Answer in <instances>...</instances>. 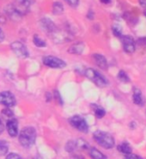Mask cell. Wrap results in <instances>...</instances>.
I'll use <instances>...</instances> for the list:
<instances>
[{
	"instance_id": "30bf717a",
	"label": "cell",
	"mask_w": 146,
	"mask_h": 159,
	"mask_svg": "<svg viewBox=\"0 0 146 159\" xmlns=\"http://www.w3.org/2000/svg\"><path fill=\"white\" fill-rule=\"evenodd\" d=\"M8 134L11 137H16L18 134V121L16 118H11L7 121L6 123Z\"/></svg>"
},
{
	"instance_id": "484cf974",
	"label": "cell",
	"mask_w": 146,
	"mask_h": 159,
	"mask_svg": "<svg viewBox=\"0 0 146 159\" xmlns=\"http://www.w3.org/2000/svg\"><path fill=\"white\" fill-rule=\"evenodd\" d=\"M66 2L72 7H77L79 4V0H66Z\"/></svg>"
},
{
	"instance_id": "6da1fadb",
	"label": "cell",
	"mask_w": 146,
	"mask_h": 159,
	"mask_svg": "<svg viewBox=\"0 0 146 159\" xmlns=\"http://www.w3.org/2000/svg\"><path fill=\"white\" fill-rule=\"evenodd\" d=\"M36 139V131L32 127L24 128L19 134V142L22 146L29 148L35 144Z\"/></svg>"
},
{
	"instance_id": "d6986e66",
	"label": "cell",
	"mask_w": 146,
	"mask_h": 159,
	"mask_svg": "<svg viewBox=\"0 0 146 159\" xmlns=\"http://www.w3.org/2000/svg\"><path fill=\"white\" fill-rule=\"evenodd\" d=\"M33 41H34V44H35L36 46H38V47H45L46 44V42L39 37L38 35H35L34 36V39H33Z\"/></svg>"
},
{
	"instance_id": "277c9868",
	"label": "cell",
	"mask_w": 146,
	"mask_h": 159,
	"mask_svg": "<svg viewBox=\"0 0 146 159\" xmlns=\"http://www.w3.org/2000/svg\"><path fill=\"white\" fill-rule=\"evenodd\" d=\"M70 123L73 128L83 133H87L89 131V126L86 120L80 116H74L70 119Z\"/></svg>"
},
{
	"instance_id": "4fadbf2b",
	"label": "cell",
	"mask_w": 146,
	"mask_h": 159,
	"mask_svg": "<svg viewBox=\"0 0 146 159\" xmlns=\"http://www.w3.org/2000/svg\"><path fill=\"white\" fill-rule=\"evenodd\" d=\"M41 26L43 29L48 33H53L56 29L55 25L53 24V22L49 19H42Z\"/></svg>"
},
{
	"instance_id": "7402d4cb",
	"label": "cell",
	"mask_w": 146,
	"mask_h": 159,
	"mask_svg": "<svg viewBox=\"0 0 146 159\" xmlns=\"http://www.w3.org/2000/svg\"><path fill=\"white\" fill-rule=\"evenodd\" d=\"M95 116L97 118H102L106 114V111L101 107L96 106L95 109Z\"/></svg>"
},
{
	"instance_id": "e0dca14e",
	"label": "cell",
	"mask_w": 146,
	"mask_h": 159,
	"mask_svg": "<svg viewBox=\"0 0 146 159\" xmlns=\"http://www.w3.org/2000/svg\"><path fill=\"white\" fill-rule=\"evenodd\" d=\"M52 11L55 15H60L64 12V6L61 3L59 2H55L52 6Z\"/></svg>"
},
{
	"instance_id": "ac0fdd59",
	"label": "cell",
	"mask_w": 146,
	"mask_h": 159,
	"mask_svg": "<svg viewBox=\"0 0 146 159\" xmlns=\"http://www.w3.org/2000/svg\"><path fill=\"white\" fill-rule=\"evenodd\" d=\"M9 151V145L5 141L0 140V156L6 155Z\"/></svg>"
},
{
	"instance_id": "52a82bcc",
	"label": "cell",
	"mask_w": 146,
	"mask_h": 159,
	"mask_svg": "<svg viewBox=\"0 0 146 159\" xmlns=\"http://www.w3.org/2000/svg\"><path fill=\"white\" fill-rule=\"evenodd\" d=\"M0 104L8 108L12 107L17 104L16 98L9 91L2 92V93H0Z\"/></svg>"
},
{
	"instance_id": "cb8c5ba5",
	"label": "cell",
	"mask_w": 146,
	"mask_h": 159,
	"mask_svg": "<svg viewBox=\"0 0 146 159\" xmlns=\"http://www.w3.org/2000/svg\"><path fill=\"white\" fill-rule=\"evenodd\" d=\"M113 33H114V34L115 36H117V37H121V29L117 27V26H114V28H113Z\"/></svg>"
},
{
	"instance_id": "7c38bea8",
	"label": "cell",
	"mask_w": 146,
	"mask_h": 159,
	"mask_svg": "<svg viewBox=\"0 0 146 159\" xmlns=\"http://www.w3.org/2000/svg\"><path fill=\"white\" fill-rule=\"evenodd\" d=\"M132 98H133V102H134V104H137V105H139V106H142V105H144V103H145V100H144V97H143L141 92H140L139 89H136V90H134Z\"/></svg>"
},
{
	"instance_id": "5bb4252c",
	"label": "cell",
	"mask_w": 146,
	"mask_h": 159,
	"mask_svg": "<svg viewBox=\"0 0 146 159\" xmlns=\"http://www.w3.org/2000/svg\"><path fill=\"white\" fill-rule=\"evenodd\" d=\"M84 44L83 43H77V44H74L70 47L69 52L72 53V54H81L82 52H84Z\"/></svg>"
},
{
	"instance_id": "603a6c76",
	"label": "cell",
	"mask_w": 146,
	"mask_h": 159,
	"mask_svg": "<svg viewBox=\"0 0 146 159\" xmlns=\"http://www.w3.org/2000/svg\"><path fill=\"white\" fill-rule=\"evenodd\" d=\"M5 159H23V158H22L20 155H18L17 153L11 152V153H9V154H8Z\"/></svg>"
},
{
	"instance_id": "2e32d148",
	"label": "cell",
	"mask_w": 146,
	"mask_h": 159,
	"mask_svg": "<svg viewBox=\"0 0 146 159\" xmlns=\"http://www.w3.org/2000/svg\"><path fill=\"white\" fill-rule=\"evenodd\" d=\"M117 149L119 152H121L123 154H125V155H128V154H131L132 153V147L131 145H129L128 143L126 142H124V143H121L117 146Z\"/></svg>"
},
{
	"instance_id": "1f68e13d",
	"label": "cell",
	"mask_w": 146,
	"mask_h": 159,
	"mask_svg": "<svg viewBox=\"0 0 146 159\" xmlns=\"http://www.w3.org/2000/svg\"><path fill=\"white\" fill-rule=\"evenodd\" d=\"M100 1L103 4H109L111 2V0H100Z\"/></svg>"
},
{
	"instance_id": "ffe728a7",
	"label": "cell",
	"mask_w": 146,
	"mask_h": 159,
	"mask_svg": "<svg viewBox=\"0 0 146 159\" xmlns=\"http://www.w3.org/2000/svg\"><path fill=\"white\" fill-rule=\"evenodd\" d=\"M66 149L67 152H72L77 150V146H76V140H71L67 144H66Z\"/></svg>"
},
{
	"instance_id": "8fae6325",
	"label": "cell",
	"mask_w": 146,
	"mask_h": 159,
	"mask_svg": "<svg viewBox=\"0 0 146 159\" xmlns=\"http://www.w3.org/2000/svg\"><path fill=\"white\" fill-rule=\"evenodd\" d=\"M94 60L96 65L101 69H108V62H107V59L105 58L101 54H94L93 55Z\"/></svg>"
},
{
	"instance_id": "4dcf8cb0",
	"label": "cell",
	"mask_w": 146,
	"mask_h": 159,
	"mask_svg": "<svg viewBox=\"0 0 146 159\" xmlns=\"http://www.w3.org/2000/svg\"><path fill=\"white\" fill-rule=\"evenodd\" d=\"M72 159H84L82 156H74Z\"/></svg>"
},
{
	"instance_id": "9a60e30c",
	"label": "cell",
	"mask_w": 146,
	"mask_h": 159,
	"mask_svg": "<svg viewBox=\"0 0 146 159\" xmlns=\"http://www.w3.org/2000/svg\"><path fill=\"white\" fill-rule=\"evenodd\" d=\"M90 156L92 159H107V157L96 148L90 149Z\"/></svg>"
},
{
	"instance_id": "d6a6232c",
	"label": "cell",
	"mask_w": 146,
	"mask_h": 159,
	"mask_svg": "<svg viewBox=\"0 0 146 159\" xmlns=\"http://www.w3.org/2000/svg\"><path fill=\"white\" fill-rule=\"evenodd\" d=\"M145 16H146V12H145Z\"/></svg>"
},
{
	"instance_id": "8992f818",
	"label": "cell",
	"mask_w": 146,
	"mask_h": 159,
	"mask_svg": "<svg viewBox=\"0 0 146 159\" xmlns=\"http://www.w3.org/2000/svg\"><path fill=\"white\" fill-rule=\"evenodd\" d=\"M33 3V0H16L12 7L19 16L26 14Z\"/></svg>"
},
{
	"instance_id": "3957f363",
	"label": "cell",
	"mask_w": 146,
	"mask_h": 159,
	"mask_svg": "<svg viewBox=\"0 0 146 159\" xmlns=\"http://www.w3.org/2000/svg\"><path fill=\"white\" fill-rule=\"evenodd\" d=\"M84 75L88 79L90 80L97 87H104L108 85V80L101 74L94 69H87L84 72Z\"/></svg>"
},
{
	"instance_id": "7a4b0ae2",
	"label": "cell",
	"mask_w": 146,
	"mask_h": 159,
	"mask_svg": "<svg viewBox=\"0 0 146 159\" xmlns=\"http://www.w3.org/2000/svg\"><path fill=\"white\" fill-rule=\"evenodd\" d=\"M93 137L96 143H98V145H100L103 148L111 149L114 146V139L107 132L101 131V130L95 131Z\"/></svg>"
},
{
	"instance_id": "4316f807",
	"label": "cell",
	"mask_w": 146,
	"mask_h": 159,
	"mask_svg": "<svg viewBox=\"0 0 146 159\" xmlns=\"http://www.w3.org/2000/svg\"><path fill=\"white\" fill-rule=\"evenodd\" d=\"M124 159H143L141 157H139L138 155H135V154H128V155H125Z\"/></svg>"
},
{
	"instance_id": "f1b7e54d",
	"label": "cell",
	"mask_w": 146,
	"mask_h": 159,
	"mask_svg": "<svg viewBox=\"0 0 146 159\" xmlns=\"http://www.w3.org/2000/svg\"><path fill=\"white\" fill-rule=\"evenodd\" d=\"M139 3L141 4V6L146 8V0H139Z\"/></svg>"
},
{
	"instance_id": "d4e9b609",
	"label": "cell",
	"mask_w": 146,
	"mask_h": 159,
	"mask_svg": "<svg viewBox=\"0 0 146 159\" xmlns=\"http://www.w3.org/2000/svg\"><path fill=\"white\" fill-rule=\"evenodd\" d=\"M2 113H3L4 116H7L9 119H11V117L13 116V113H12V111H11V110H9V109H4V110H3Z\"/></svg>"
},
{
	"instance_id": "5b68a950",
	"label": "cell",
	"mask_w": 146,
	"mask_h": 159,
	"mask_svg": "<svg viewBox=\"0 0 146 159\" xmlns=\"http://www.w3.org/2000/svg\"><path fill=\"white\" fill-rule=\"evenodd\" d=\"M43 63L52 69H63L66 66V62L62 59L53 56H46L43 58Z\"/></svg>"
},
{
	"instance_id": "ba28073f",
	"label": "cell",
	"mask_w": 146,
	"mask_h": 159,
	"mask_svg": "<svg viewBox=\"0 0 146 159\" xmlns=\"http://www.w3.org/2000/svg\"><path fill=\"white\" fill-rule=\"evenodd\" d=\"M12 51L20 58H26L28 57V52L26 46L19 41L13 42L11 45Z\"/></svg>"
},
{
	"instance_id": "f546056e",
	"label": "cell",
	"mask_w": 146,
	"mask_h": 159,
	"mask_svg": "<svg viewBox=\"0 0 146 159\" xmlns=\"http://www.w3.org/2000/svg\"><path fill=\"white\" fill-rule=\"evenodd\" d=\"M3 131H4V125H3L2 121H1V120H0V134H1Z\"/></svg>"
},
{
	"instance_id": "44dd1931",
	"label": "cell",
	"mask_w": 146,
	"mask_h": 159,
	"mask_svg": "<svg viewBox=\"0 0 146 159\" xmlns=\"http://www.w3.org/2000/svg\"><path fill=\"white\" fill-rule=\"evenodd\" d=\"M118 78L119 80L122 81V82H128L130 79H129L128 75H126V73L124 70H120L118 74Z\"/></svg>"
},
{
	"instance_id": "9c48e42d",
	"label": "cell",
	"mask_w": 146,
	"mask_h": 159,
	"mask_svg": "<svg viewBox=\"0 0 146 159\" xmlns=\"http://www.w3.org/2000/svg\"><path fill=\"white\" fill-rule=\"evenodd\" d=\"M122 43H123V48L124 51L127 53H132L135 51V43L134 39H132V36L125 35L121 36Z\"/></svg>"
},
{
	"instance_id": "83f0119b",
	"label": "cell",
	"mask_w": 146,
	"mask_h": 159,
	"mask_svg": "<svg viewBox=\"0 0 146 159\" xmlns=\"http://www.w3.org/2000/svg\"><path fill=\"white\" fill-rule=\"evenodd\" d=\"M4 32L2 31V29L0 28V42L4 41Z\"/></svg>"
}]
</instances>
